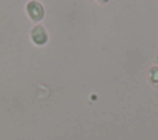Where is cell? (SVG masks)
Instances as JSON below:
<instances>
[{"mask_svg": "<svg viewBox=\"0 0 158 140\" xmlns=\"http://www.w3.org/2000/svg\"><path fill=\"white\" fill-rule=\"evenodd\" d=\"M27 11H28V15H30L35 21H38V20L42 19V16H43V9H42L41 4H38L37 1H31V2H28V5H27Z\"/></svg>", "mask_w": 158, "mask_h": 140, "instance_id": "cell-1", "label": "cell"}, {"mask_svg": "<svg viewBox=\"0 0 158 140\" xmlns=\"http://www.w3.org/2000/svg\"><path fill=\"white\" fill-rule=\"evenodd\" d=\"M31 37L35 43L37 45H43L47 41V32L42 26H36L31 31Z\"/></svg>", "mask_w": 158, "mask_h": 140, "instance_id": "cell-2", "label": "cell"}, {"mask_svg": "<svg viewBox=\"0 0 158 140\" xmlns=\"http://www.w3.org/2000/svg\"><path fill=\"white\" fill-rule=\"evenodd\" d=\"M148 81L152 85L158 87V67H152L148 71Z\"/></svg>", "mask_w": 158, "mask_h": 140, "instance_id": "cell-3", "label": "cell"}, {"mask_svg": "<svg viewBox=\"0 0 158 140\" xmlns=\"http://www.w3.org/2000/svg\"><path fill=\"white\" fill-rule=\"evenodd\" d=\"M98 1H100V2H106L107 0H98Z\"/></svg>", "mask_w": 158, "mask_h": 140, "instance_id": "cell-4", "label": "cell"}, {"mask_svg": "<svg viewBox=\"0 0 158 140\" xmlns=\"http://www.w3.org/2000/svg\"><path fill=\"white\" fill-rule=\"evenodd\" d=\"M156 62H157V64H158V55L156 56Z\"/></svg>", "mask_w": 158, "mask_h": 140, "instance_id": "cell-5", "label": "cell"}]
</instances>
